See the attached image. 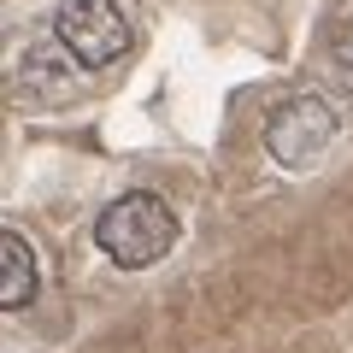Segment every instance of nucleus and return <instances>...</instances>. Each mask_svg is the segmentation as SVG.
I'll return each instance as SVG.
<instances>
[{"mask_svg": "<svg viewBox=\"0 0 353 353\" xmlns=\"http://www.w3.org/2000/svg\"><path fill=\"white\" fill-rule=\"evenodd\" d=\"M330 141H336V112H330V101H318V94L289 101L271 118V130H265V153H271L283 171H312L330 153Z\"/></svg>", "mask_w": 353, "mask_h": 353, "instance_id": "obj_3", "label": "nucleus"}, {"mask_svg": "<svg viewBox=\"0 0 353 353\" xmlns=\"http://www.w3.org/2000/svg\"><path fill=\"white\" fill-rule=\"evenodd\" d=\"M176 236H183L176 212L148 189L118 194V201L94 218V248H101L118 271H148V265H159L165 253L176 248Z\"/></svg>", "mask_w": 353, "mask_h": 353, "instance_id": "obj_1", "label": "nucleus"}, {"mask_svg": "<svg viewBox=\"0 0 353 353\" xmlns=\"http://www.w3.org/2000/svg\"><path fill=\"white\" fill-rule=\"evenodd\" d=\"M53 36L83 71H101L130 53V18L118 0H65L53 18Z\"/></svg>", "mask_w": 353, "mask_h": 353, "instance_id": "obj_2", "label": "nucleus"}, {"mask_svg": "<svg viewBox=\"0 0 353 353\" xmlns=\"http://www.w3.org/2000/svg\"><path fill=\"white\" fill-rule=\"evenodd\" d=\"M330 65H336V88H341V94H353V18L341 24V36H336V59H330Z\"/></svg>", "mask_w": 353, "mask_h": 353, "instance_id": "obj_5", "label": "nucleus"}, {"mask_svg": "<svg viewBox=\"0 0 353 353\" xmlns=\"http://www.w3.org/2000/svg\"><path fill=\"white\" fill-rule=\"evenodd\" d=\"M41 289V265H36V248H30L18 230H6L0 236V306L6 312H18V306H30Z\"/></svg>", "mask_w": 353, "mask_h": 353, "instance_id": "obj_4", "label": "nucleus"}]
</instances>
